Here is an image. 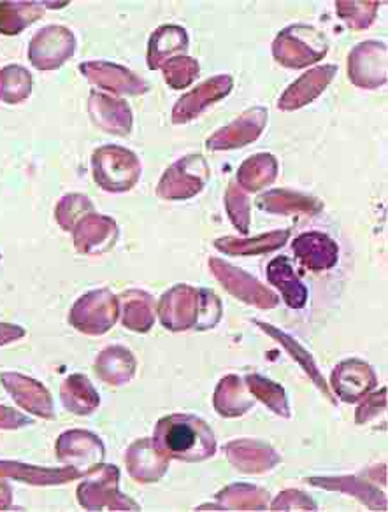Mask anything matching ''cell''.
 Wrapping results in <instances>:
<instances>
[{"instance_id":"obj_9","label":"cell","mask_w":388,"mask_h":512,"mask_svg":"<svg viewBox=\"0 0 388 512\" xmlns=\"http://www.w3.org/2000/svg\"><path fill=\"white\" fill-rule=\"evenodd\" d=\"M190 46L187 29L180 25H162L151 34L146 51V64L150 71H159L167 60L185 55Z\"/></svg>"},{"instance_id":"obj_24","label":"cell","mask_w":388,"mask_h":512,"mask_svg":"<svg viewBox=\"0 0 388 512\" xmlns=\"http://www.w3.org/2000/svg\"><path fill=\"white\" fill-rule=\"evenodd\" d=\"M285 237L287 234H273L269 235V237H264V239H259V241H250V242H230V244H218V248H222L223 251H229V253H252L257 249V246H260L262 249H271L276 248L280 242L285 241Z\"/></svg>"},{"instance_id":"obj_16","label":"cell","mask_w":388,"mask_h":512,"mask_svg":"<svg viewBox=\"0 0 388 512\" xmlns=\"http://www.w3.org/2000/svg\"><path fill=\"white\" fill-rule=\"evenodd\" d=\"M269 279L273 285L278 286L288 306L302 307L306 302V290L301 285V281L295 278L292 267L288 264L285 258H278L274 260L273 264L269 265Z\"/></svg>"},{"instance_id":"obj_17","label":"cell","mask_w":388,"mask_h":512,"mask_svg":"<svg viewBox=\"0 0 388 512\" xmlns=\"http://www.w3.org/2000/svg\"><path fill=\"white\" fill-rule=\"evenodd\" d=\"M380 9L376 0H338L336 13L353 30H366L373 25Z\"/></svg>"},{"instance_id":"obj_4","label":"cell","mask_w":388,"mask_h":512,"mask_svg":"<svg viewBox=\"0 0 388 512\" xmlns=\"http://www.w3.org/2000/svg\"><path fill=\"white\" fill-rule=\"evenodd\" d=\"M348 78L357 88L376 90L387 83L388 48L381 41L359 43L348 55Z\"/></svg>"},{"instance_id":"obj_22","label":"cell","mask_w":388,"mask_h":512,"mask_svg":"<svg viewBox=\"0 0 388 512\" xmlns=\"http://www.w3.org/2000/svg\"><path fill=\"white\" fill-rule=\"evenodd\" d=\"M111 228H115V225L109 220L88 221L85 228H81L80 234H78V246L81 251H90L97 244H101L99 241L108 239Z\"/></svg>"},{"instance_id":"obj_15","label":"cell","mask_w":388,"mask_h":512,"mask_svg":"<svg viewBox=\"0 0 388 512\" xmlns=\"http://www.w3.org/2000/svg\"><path fill=\"white\" fill-rule=\"evenodd\" d=\"M34 78L23 65L11 64L0 69V100L4 104H22L32 93Z\"/></svg>"},{"instance_id":"obj_3","label":"cell","mask_w":388,"mask_h":512,"mask_svg":"<svg viewBox=\"0 0 388 512\" xmlns=\"http://www.w3.org/2000/svg\"><path fill=\"white\" fill-rule=\"evenodd\" d=\"M76 53V36L64 25H46L29 43V60L41 72L57 71Z\"/></svg>"},{"instance_id":"obj_21","label":"cell","mask_w":388,"mask_h":512,"mask_svg":"<svg viewBox=\"0 0 388 512\" xmlns=\"http://www.w3.org/2000/svg\"><path fill=\"white\" fill-rule=\"evenodd\" d=\"M216 274H218V278L222 279L223 283H229L232 292L238 293L241 297L252 300V302L260 304V306H273V297L266 293V290H262L257 283H252L246 276H243V279H238L234 272L223 271V267L220 264L216 267Z\"/></svg>"},{"instance_id":"obj_8","label":"cell","mask_w":388,"mask_h":512,"mask_svg":"<svg viewBox=\"0 0 388 512\" xmlns=\"http://www.w3.org/2000/svg\"><path fill=\"white\" fill-rule=\"evenodd\" d=\"M338 74V65H317L304 72L301 78L295 79L281 95L278 107L283 111H295L299 107L308 106L309 102L318 99L329 88Z\"/></svg>"},{"instance_id":"obj_2","label":"cell","mask_w":388,"mask_h":512,"mask_svg":"<svg viewBox=\"0 0 388 512\" xmlns=\"http://www.w3.org/2000/svg\"><path fill=\"white\" fill-rule=\"evenodd\" d=\"M329 43L320 30L311 25H290L273 41V57L287 69H306L324 60Z\"/></svg>"},{"instance_id":"obj_5","label":"cell","mask_w":388,"mask_h":512,"mask_svg":"<svg viewBox=\"0 0 388 512\" xmlns=\"http://www.w3.org/2000/svg\"><path fill=\"white\" fill-rule=\"evenodd\" d=\"M139 162L130 151L106 146L94 155L95 181L109 192L129 190L139 176Z\"/></svg>"},{"instance_id":"obj_6","label":"cell","mask_w":388,"mask_h":512,"mask_svg":"<svg viewBox=\"0 0 388 512\" xmlns=\"http://www.w3.org/2000/svg\"><path fill=\"white\" fill-rule=\"evenodd\" d=\"M78 69L88 79L90 85L111 92L113 95L137 97L150 90V85L141 76H137L136 72L108 60L83 62Z\"/></svg>"},{"instance_id":"obj_14","label":"cell","mask_w":388,"mask_h":512,"mask_svg":"<svg viewBox=\"0 0 388 512\" xmlns=\"http://www.w3.org/2000/svg\"><path fill=\"white\" fill-rule=\"evenodd\" d=\"M44 2H0V34L18 36L44 16Z\"/></svg>"},{"instance_id":"obj_11","label":"cell","mask_w":388,"mask_h":512,"mask_svg":"<svg viewBox=\"0 0 388 512\" xmlns=\"http://www.w3.org/2000/svg\"><path fill=\"white\" fill-rule=\"evenodd\" d=\"M88 111L95 123L108 132L127 134L132 125V111L125 100L115 99L106 93L92 90L88 99Z\"/></svg>"},{"instance_id":"obj_13","label":"cell","mask_w":388,"mask_h":512,"mask_svg":"<svg viewBox=\"0 0 388 512\" xmlns=\"http://www.w3.org/2000/svg\"><path fill=\"white\" fill-rule=\"evenodd\" d=\"M294 251L304 264L311 269H317V271L329 269L338 260L336 244L329 237L317 234V232L301 235L294 242Z\"/></svg>"},{"instance_id":"obj_20","label":"cell","mask_w":388,"mask_h":512,"mask_svg":"<svg viewBox=\"0 0 388 512\" xmlns=\"http://www.w3.org/2000/svg\"><path fill=\"white\" fill-rule=\"evenodd\" d=\"M188 167L190 162L176 165L162 181L160 193L166 197H188L195 190H199L201 188V176L197 174L199 171H190Z\"/></svg>"},{"instance_id":"obj_23","label":"cell","mask_w":388,"mask_h":512,"mask_svg":"<svg viewBox=\"0 0 388 512\" xmlns=\"http://www.w3.org/2000/svg\"><path fill=\"white\" fill-rule=\"evenodd\" d=\"M274 176V162L271 157H257L243 167V181L248 185H259L271 181Z\"/></svg>"},{"instance_id":"obj_19","label":"cell","mask_w":388,"mask_h":512,"mask_svg":"<svg viewBox=\"0 0 388 512\" xmlns=\"http://www.w3.org/2000/svg\"><path fill=\"white\" fill-rule=\"evenodd\" d=\"M160 71H162L164 81L169 85V88L185 90L194 83L195 79L199 78L201 65L195 58L180 55V57L167 60L166 64L160 67Z\"/></svg>"},{"instance_id":"obj_10","label":"cell","mask_w":388,"mask_h":512,"mask_svg":"<svg viewBox=\"0 0 388 512\" xmlns=\"http://www.w3.org/2000/svg\"><path fill=\"white\" fill-rule=\"evenodd\" d=\"M72 321L76 327L90 334L106 332L115 321V302L108 292L90 293L74 307Z\"/></svg>"},{"instance_id":"obj_7","label":"cell","mask_w":388,"mask_h":512,"mask_svg":"<svg viewBox=\"0 0 388 512\" xmlns=\"http://www.w3.org/2000/svg\"><path fill=\"white\" fill-rule=\"evenodd\" d=\"M234 88V79L229 74H218L195 86L192 92L185 93L173 109L174 123L192 120L206 111L218 100L225 99Z\"/></svg>"},{"instance_id":"obj_25","label":"cell","mask_w":388,"mask_h":512,"mask_svg":"<svg viewBox=\"0 0 388 512\" xmlns=\"http://www.w3.org/2000/svg\"><path fill=\"white\" fill-rule=\"evenodd\" d=\"M22 328L13 327V325H2L0 323V344L15 341L18 337H22Z\"/></svg>"},{"instance_id":"obj_1","label":"cell","mask_w":388,"mask_h":512,"mask_svg":"<svg viewBox=\"0 0 388 512\" xmlns=\"http://www.w3.org/2000/svg\"><path fill=\"white\" fill-rule=\"evenodd\" d=\"M157 442L166 453L187 462H199L215 453L213 432L204 421L188 414H173L160 421Z\"/></svg>"},{"instance_id":"obj_12","label":"cell","mask_w":388,"mask_h":512,"mask_svg":"<svg viewBox=\"0 0 388 512\" xmlns=\"http://www.w3.org/2000/svg\"><path fill=\"white\" fill-rule=\"evenodd\" d=\"M267 111L264 107H253L246 111L239 120L234 121L232 125L223 128L218 132L213 141H209V148H229V146H241V144L252 141L259 136L262 128L266 125Z\"/></svg>"},{"instance_id":"obj_18","label":"cell","mask_w":388,"mask_h":512,"mask_svg":"<svg viewBox=\"0 0 388 512\" xmlns=\"http://www.w3.org/2000/svg\"><path fill=\"white\" fill-rule=\"evenodd\" d=\"M334 381H336V388H339V392L355 399L360 392H364L373 384L374 377L367 365L353 360V362L339 365V369L334 374Z\"/></svg>"}]
</instances>
